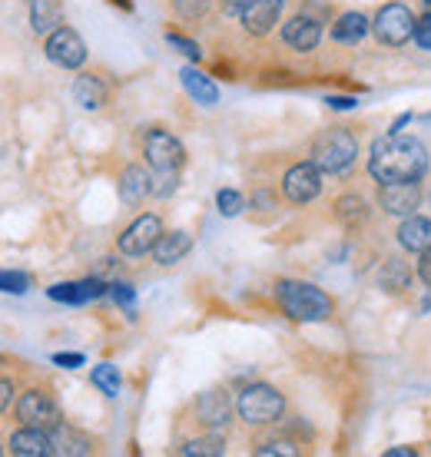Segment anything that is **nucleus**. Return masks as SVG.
Wrapping results in <instances>:
<instances>
[{"label":"nucleus","instance_id":"nucleus-15","mask_svg":"<svg viewBox=\"0 0 431 457\" xmlns=\"http://www.w3.org/2000/svg\"><path fill=\"white\" fill-rule=\"evenodd\" d=\"M106 282L103 278H83V282H57V286L46 288V295L54 302H67V305H83V302H93V298L106 295Z\"/></svg>","mask_w":431,"mask_h":457},{"label":"nucleus","instance_id":"nucleus-30","mask_svg":"<svg viewBox=\"0 0 431 457\" xmlns=\"http://www.w3.org/2000/svg\"><path fill=\"white\" fill-rule=\"evenodd\" d=\"M382 286L385 288H405L409 286V269L398 262V259H388V265L382 269Z\"/></svg>","mask_w":431,"mask_h":457},{"label":"nucleus","instance_id":"nucleus-37","mask_svg":"<svg viewBox=\"0 0 431 457\" xmlns=\"http://www.w3.org/2000/svg\"><path fill=\"white\" fill-rule=\"evenodd\" d=\"M13 398H17V388H13V381L0 378V411H7V408L13 404Z\"/></svg>","mask_w":431,"mask_h":457},{"label":"nucleus","instance_id":"nucleus-24","mask_svg":"<svg viewBox=\"0 0 431 457\" xmlns=\"http://www.w3.org/2000/svg\"><path fill=\"white\" fill-rule=\"evenodd\" d=\"M50 437H54V451L57 454H73V457H80V454H90L93 451V441L83 431H77V428H67V424H60L57 431H50Z\"/></svg>","mask_w":431,"mask_h":457},{"label":"nucleus","instance_id":"nucleus-28","mask_svg":"<svg viewBox=\"0 0 431 457\" xmlns=\"http://www.w3.org/2000/svg\"><path fill=\"white\" fill-rule=\"evenodd\" d=\"M27 288H30V275L27 272L0 269V292H7V295H27Z\"/></svg>","mask_w":431,"mask_h":457},{"label":"nucleus","instance_id":"nucleus-45","mask_svg":"<svg viewBox=\"0 0 431 457\" xmlns=\"http://www.w3.org/2000/svg\"><path fill=\"white\" fill-rule=\"evenodd\" d=\"M0 365H4V354H0Z\"/></svg>","mask_w":431,"mask_h":457},{"label":"nucleus","instance_id":"nucleus-6","mask_svg":"<svg viewBox=\"0 0 431 457\" xmlns=\"http://www.w3.org/2000/svg\"><path fill=\"white\" fill-rule=\"evenodd\" d=\"M372 30H375V37L388 46L409 44L411 34H415V13H411L405 4H388V7L378 11Z\"/></svg>","mask_w":431,"mask_h":457},{"label":"nucleus","instance_id":"nucleus-3","mask_svg":"<svg viewBox=\"0 0 431 457\" xmlns=\"http://www.w3.org/2000/svg\"><path fill=\"white\" fill-rule=\"evenodd\" d=\"M236 411H239V418H242L246 424H252V428H259V424H275L285 411V398L273 388V385H249V388L239 391Z\"/></svg>","mask_w":431,"mask_h":457},{"label":"nucleus","instance_id":"nucleus-7","mask_svg":"<svg viewBox=\"0 0 431 457\" xmlns=\"http://www.w3.org/2000/svg\"><path fill=\"white\" fill-rule=\"evenodd\" d=\"M44 50L46 60L63 70H80L87 63V44H83V37L73 27H57L54 34H46Z\"/></svg>","mask_w":431,"mask_h":457},{"label":"nucleus","instance_id":"nucleus-10","mask_svg":"<svg viewBox=\"0 0 431 457\" xmlns=\"http://www.w3.org/2000/svg\"><path fill=\"white\" fill-rule=\"evenodd\" d=\"M283 193L295 206H306V203L318 199V193H322V170H318L312 160L292 166L283 179Z\"/></svg>","mask_w":431,"mask_h":457},{"label":"nucleus","instance_id":"nucleus-26","mask_svg":"<svg viewBox=\"0 0 431 457\" xmlns=\"http://www.w3.org/2000/svg\"><path fill=\"white\" fill-rule=\"evenodd\" d=\"M335 216L345 222V226H359L368 219V206H365L362 195H342L339 203H335Z\"/></svg>","mask_w":431,"mask_h":457},{"label":"nucleus","instance_id":"nucleus-43","mask_svg":"<svg viewBox=\"0 0 431 457\" xmlns=\"http://www.w3.org/2000/svg\"><path fill=\"white\" fill-rule=\"evenodd\" d=\"M110 4H116V7H123V11H133V0H110Z\"/></svg>","mask_w":431,"mask_h":457},{"label":"nucleus","instance_id":"nucleus-2","mask_svg":"<svg viewBox=\"0 0 431 457\" xmlns=\"http://www.w3.org/2000/svg\"><path fill=\"white\" fill-rule=\"evenodd\" d=\"M275 298L292 321H325L332 315V298L312 282L283 278L275 282Z\"/></svg>","mask_w":431,"mask_h":457},{"label":"nucleus","instance_id":"nucleus-16","mask_svg":"<svg viewBox=\"0 0 431 457\" xmlns=\"http://www.w3.org/2000/svg\"><path fill=\"white\" fill-rule=\"evenodd\" d=\"M196 414H199V421L206 428H226L229 418H232V401H229L226 391H203L199 398H196Z\"/></svg>","mask_w":431,"mask_h":457},{"label":"nucleus","instance_id":"nucleus-9","mask_svg":"<svg viewBox=\"0 0 431 457\" xmlns=\"http://www.w3.org/2000/svg\"><path fill=\"white\" fill-rule=\"evenodd\" d=\"M143 156H147L149 170H180L186 160V149L166 129H149L143 139Z\"/></svg>","mask_w":431,"mask_h":457},{"label":"nucleus","instance_id":"nucleus-4","mask_svg":"<svg viewBox=\"0 0 431 457\" xmlns=\"http://www.w3.org/2000/svg\"><path fill=\"white\" fill-rule=\"evenodd\" d=\"M359 156V143L349 129H325L312 143V162L322 172H345Z\"/></svg>","mask_w":431,"mask_h":457},{"label":"nucleus","instance_id":"nucleus-23","mask_svg":"<svg viewBox=\"0 0 431 457\" xmlns=\"http://www.w3.org/2000/svg\"><path fill=\"white\" fill-rule=\"evenodd\" d=\"M368 34V17L359 11L342 13L335 27H332V40L335 44H362V37Z\"/></svg>","mask_w":431,"mask_h":457},{"label":"nucleus","instance_id":"nucleus-14","mask_svg":"<svg viewBox=\"0 0 431 457\" xmlns=\"http://www.w3.org/2000/svg\"><path fill=\"white\" fill-rule=\"evenodd\" d=\"M11 454L17 457H50L57 454L54 451V437H50V431H44V428H27V424H21L17 431L11 435Z\"/></svg>","mask_w":431,"mask_h":457},{"label":"nucleus","instance_id":"nucleus-39","mask_svg":"<svg viewBox=\"0 0 431 457\" xmlns=\"http://www.w3.org/2000/svg\"><path fill=\"white\" fill-rule=\"evenodd\" d=\"M249 4L252 0H223V13H226V17H242Z\"/></svg>","mask_w":431,"mask_h":457},{"label":"nucleus","instance_id":"nucleus-27","mask_svg":"<svg viewBox=\"0 0 431 457\" xmlns=\"http://www.w3.org/2000/svg\"><path fill=\"white\" fill-rule=\"evenodd\" d=\"M90 381L106 395V398H116L120 388H123V378H120V368L116 365H97L90 371Z\"/></svg>","mask_w":431,"mask_h":457},{"label":"nucleus","instance_id":"nucleus-5","mask_svg":"<svg viewBox=\"0 0 431 457\" xmlns=\"http://www.w3.org/2000/svg\"><path fill=\"white\" fill-rule=\"evenodd\" d=\"M13 418L27 428H44V431H57L63 424V411L54 401V395H46L44 388H30L23 391L17 404H13Z\"/></svg>","mask_w":431,"mask_h":457},{"label":"nucleus","instance_id":"nucleus-21","mask_svg":"<svg viewBox=\"0 0 431 457\" xmlns=\"http://www.w3.org/2000/svg\"><path fill=\"white\" fill-rule=\"evenodd\" d=\"M398 242L409 252H418V255L425 249H431V219L409 216L401 222V228H398Z\"/></svg>","mask_w":431,"mask_h":457},{"label":"nucleus","instance_id":"nucleus-38","mask_svg":"<svg viewBox=\"0 0 431 457\" xmlns=\"http://www.w3.org/2000/svg\"><path fill=\"white\" fill-rule=\"evenodd\" d=\"M83 361H87V358H83V354H54V365H60V368H70V371H73V368H80L83 365Z\"/></svg>","mask_w":431,"mask_h":457},{"label":"nucleus","instance_id":"nucleus-40","mask_svg":"<svg viewBox=\"0 0 431 457\" xmlns=\"http://www.w3.org/2000/svg\"><path fill=\"white\" fill-rule=\"evenodd\" d=\"M418 278L425 282V286H431V249L421 252V259H418Z\"/></svg>","mask_w":431,"mask_h":457},{"label":"nucleus","instance_id":"nucleus-29","mask_svg":"<svg viewBox=\"0 0 431 457\" xmlns=\"http://www.w3.org/2000/svg\"><path fill=\"white\" fill-rule=\"evenodd\" d=\"M176 186H180V170H153V195L156 199L173 195Z\"/></svg>","mask_w":431,"mask_h":457},{"label":"nucleus","instance_id":"nucleus-46","mask_svg":"<svg viewBox=\"0 0 431 457\" xmlns=\"http://www.w3.org/2000/svg\"><path fill=\"white\" fill-rule=\"evenodd\" d=\"M0 454H4V447H0Z\"/></svg>","mask_w":431,"mask_h":457},{"label":"nucleus","instance_id":"nucleus-11","mask_svg":"<svg viewBox=\"0 0 431 457\" xmlns=\"http://www.w3.org/2000/svg\"><path fill=\"white\" fill-rule=\"evenodd\" d=\"M378 203H382V209H385L388 216L409 219L415 216V209L421 203V189L415 179H409V183H385L382 193H378Z\"/></svg>","mask_w":431,"mask_h":457},{"label":"nucleus","instance_id":"nucleus-19","mask_svg":"<svg viewBox=\"0 0 431 457\" xmlns=\"http://www.w3.org/2000/svg\"><path fill=\"white\" fill-rule=\"evenodd\" d=\"M57 27H63V4L60 0H30V30L37 37H46Z\"/></svg>","mask_w":431,"mask_h":457},{"label":"nucleus","instance_id":"nucleus-25","mask_svg":"<svg viewBox=\"0 0 431 457\" xmlns=\"http://www.w3.org/2000/svg\"><path fill=\"white\" fill-rule=\"evenodd\" d=\"M182 457H219L226 454V437L219 435H206V437H193L180 447Z\"/></svg>","mask_w":431,"mask_h":457},{"label":"nucleus","instance_id":"nucleus-20","mask_svg":"<svg viewBox=\"0 0 431 457\" xmlns=\"http://www.w3.org/2000/svg\"><path fill=\"white\" fill-rule=\"evenodd\" d=\"M180 83H182V90L190 93L199 106H216V104H219V90H216V83L206 77L203 70L182 67L180 70Z\"/></svg>","mask_w":431,"mask_h":457},{"label":"nucleus","instance_id":"nucleus-32","mask_svg":"<svg viewBox=\"0 0 431 457\" xmlns=\"http://www.w3.org/2000/svg\"><path fill=\"white\" fill-rule=\"evenodd\" d=\"M173 7H176L182 21H199L209 11V0H173Z\"/></svg>","mask_w":431,"mask_h":457},{"label":"nucleus","instance_id":"nucleus-44","mask_svg":"<svg viewBox=\"0 0 431 457\" xmlns=\"http://www.w3.org/2000/svg\"><path fill=\"white\" fill-rule=\"evenodd\" d=\"M421 309H425V312H431V295L425 298V305H421Z\"/></svg>","mask_w":431,"mask_h":457},{"label":"nucleus","instance_id":"nucleus-42","mask_svg":"<svg viewBox=\"0 0 431 457\" xmlns=\"http://www.w3.org/2000/svg\"><path fill=\"white\" fill-rule=\"evenodd\" d=\"M388 454L392 457H411L415 451H409V447H388Z\"/></svg>","mask_w":431,"mask_h":457},{"label":"nucleus","instance_id":"nucleus-8","mask_svg":"<svg viewBox=\"0 0 431 457\" xmlns=\"http://www.w3.org/2000/svg\"><path fill=\"white\" fill-rule=\"evenodd\" d=\"M159 236H163V222H159V216L147 212V216L133 219V222L123 228V236L116 239V249L123 252V255H130V259H139V255L153 252Z\"/></svg>","mask_w":431,"mask_h":457},{"label":"nucleus","instance_id":"nucleus-47","mask_svg":"<svg viewBox=\"0 0 431 457\" xmlns=\"http://www.w3.org/2000/svg\"><path fill=\"white\" fill-rule=\"evenodd\" d=\"M428 7H431V0H428Z\"/></svg>","mask_w":431,"mask_h":457},{"label":"nucleus","instance_id":"nucleus-34","mask_svg":"<svg viewBox=\"0 0 431 457\" xmlns=\"http://www.w3.org/2000/svg\"><path fill=\"white\" fill-rule=\"evenodd\" d=\"M166 44L176 46L182 57H190V60H199V57H203L199 44H196V40H190V37H182V34H166Z\"/></svg>","mask_w":431,"mask_h":457},{"label":"nucleus","instance_id":"nucleus-1","mask_svg":"<svg viewBox=\"0 0 431 457\" xmlns=\"http://www.w3.org/2000/svg\"><path fill=\"white\" fill-rule=\"evenodd\" d=\"M368 172L378 183H418L428 172V153L415 137H401V133H388V137L375 139L372 156H368Z\"/></svg>","mask_w":431,"mask_h":457},{"label":"nucleus","instance_id":"nucleus-13","mask_svg":"<svg viewBox=\"0 0 431 457\" xmlns=\"http://www.w3.org/2000/svg\"><path fill=\"white\" fill-rule=\"evenodd\" d=\"M318 40H322V23L316 17H306V13H299L292 21H285L283 27V44L295 54H308V50H316Z\"/></svg>","mask_w":431,"mask_h":457},{"label":"nucleus","instance_id":"nucleus-22","mask_svg":"<svg viewBox=\"0 0 431 457\" xmlns=\"http://www.w3.org/2000/svg\"><path fill=\"white\" fill-rule=\"evenodd\" d=\"M73 100L83 110H100L106 104V83L97 73H80L77 80H73Z\"/></svg>","mask_w":431,"mask_h":457},{"label":"nucleus","instance_id":"nucleus-12","mask_svg":"<svg viewBox=\"0 0 431 457\" xmlns=\"http://www.w3.org/2000/svg\"><path fill=\"white\" fill-rule=\"evenodd\" d=\"M283 7H285V0H252L239 21H242V27H246V34L266 37L275 30V23H279V17H283Z\"/></svg>","mask_w":431,"mask_h":457},{"label":"nucleus","instance_id":"nucleus-33","mask_svg":"<svg viewBox=\"0 0 431 457\" xmlns=\"http://www.w3.org/2000/svg\"><path fill=\"white\" fill-rule=\"evenodd\" d=\"M110 295H114L116 305L126 312H133V305H137V288L130 286V282H114V286H110Z\"/></svg>","mask_w":431,"mask_h":457},{"label":"nucleus","instance_id":"nucleus-17","mask_svg":"<svg viewBox=\"0 0 431 457\" xmlns=\"http://www.w3.org/2000/svg\"><path fill=\"white\" fill-rule=\"evenodd\" d=\"M190 249H193V236L186 228H173V232L159 236V242L153 245V259H156V265L170 269V265L182 262L190 255Z\"/></svg>","mask_w":431,"mask_h":457},{"label":"nucleus","instance_id":"nucleus-31","mask_svg":"<svg viewBox=\"0 0 431 457\" xmlns=\"http://www.w3.org/2000/svg\"><path fill=\"white\" fill-rule=\"evenodd\" d=\"M216 206H219V212H223L226 219H232L242 212L246 203H242V195H239L236 189H219V193H216Z\"/></svg>","mask_w":431,"mask_h":457},{"label":"nucleus","instance_id":"nucleus-41","mask_svg":"<svg viewBox=\"0 0 431 457\" xmlns=\"http://www.w3.org/2000/svg\"><path fill=\"white\" fill-rule=\"evenodd\" d=\"M325 104H329L332 110H352V106H355V100H352V96H329V100H325Z\"/></svg>","mask_w":431,"mask_h":457},{"label":"nucleus","instance_id":"nucleus-35","mask_svg":"<svg viewBox=\"0 0 431 457\" xmlns=\"http://www.w3.org/2000/svg\"><path fill=\"white\" fill-rule=\"evenodd\" d=\"M256 454H259V457H273V454L295 457V454H299V447H295L292 441H266V445L256 447Z\"/></svg>","mask_w":431,"mask_h":457},{"label":"nucleus","instance_id":"nucleus-18","mask_svg":"<svg viewBox=\"0 0 431 457\" xmlns=\"http://www.w3.org/2000/svg\"><path fill=\"white\" fill-rule=\"evenodd\" d=\"M147 195H153V172H147L143 166H126L120 176V199L126 206H139Z\"/></svg>","mask_w":431,"mask_h":457},{"label":"nucleus","instance_id":"nucleus-36","mask_svg":"<svg viewBox=\"0 0 431 457\" xmlns=\"http://www.w3.org/2000/svg\"><path fill=\"white\" fill-rule=\"evenodd\" d=\"M415 44L431 54V13H425V17L415 21Z\"/></svg>","mask_w":431,"mask_h":457}]
</instances>
